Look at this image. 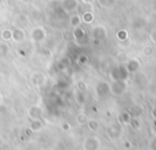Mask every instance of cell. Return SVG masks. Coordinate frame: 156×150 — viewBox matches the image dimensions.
<instances>
[{
	"mask_svg": "<svg viewBox=\"0 0 156 150\" xmlns=\"http://www.w3.org/2000/svg\"><path fill=\"white\" fill-rule=\"evenodd\" d=\"M87 126H88L89 130H91V132H96V130L100 128L99 121L95 120V118H88V121H87Z\"/></svg>",
	"mask_w": 156,
	"mask_h": 150,
	"instance_id": "16",
	"label": "cell"
},
{
	"mask_svg": "<svg viewBox=\"0 0 156 150\" xmlns=\"http://www.w3.org/2000/svg\"><path fill=\"white\" fill-rule=\"evenodd\" d=\"M124 66H126V68H127V71L129 73H135L140 68V61L136 57H132V59H128L127 60V62L124 63Z\"/></svg>",
	"mask_w": 156,
	"mask_h": 150,
	"instance_id": "9",
	"label": "cell"
},
{
	"mask_svg": "<svg viewBox=\"0 0 156 150\" xmlns=\"http://www.w3.org/2000/svg\"><path fill=\"white\" fill-rule=\"evenodd\" d=\"M141 54H143V56H145V57H151V56L155 54V48H154V45H151V44L144 45L143 49H141Z\"/></svg>",
	"mask_w": 156,
	"mask_h": 150,
	"instance_id": "13",
	"label": "cell"
},
{
	"mask_svg": "<svg viewBox=\"0 0 156 150\" xmlns=\"http://www.w3.org/2000/svg\"><path fill=\"white\" fill-rule=\"evenodd\" d=\"M77 62H78L80 66H84V65L88 62V56H87V55H84V54L78 55V57H77Z\"/></svg>",
	"mask_w": 156,
	"mask_h": 150,
	"instance_id": "23",
	"label": "cell"
},
{
	"mask_svg": "<svg viewBox=\"0 0 156 150\" xmlns=\"http://www.w3.org/2000/svg\"><path fill=\"white\" fill-rule=\"evenodd\" d=\"M129 126L135 130H140L141 127H143V123H141V120L139 117H132L130 122H129Z\"/></svg>",
	"mask_w": 156,
	"mask_h": 150,
	"instance_id": "17",
	"label": "cell"
},
{
	"mask_svg": "<svg viewBox=\"0 0 156 150\" xmlns=\"http://www.w3.org/2000/svg\"><path fill=\"white\" fill-rule=\"evenodd\" d=\"M30 38L33 43H43L46 38V30L43 27H34L30 30Z\"/></svg>",
	"mask_w": 156,
	"mask_h": 150,
	"instance_id": "4",
	"label": "cell"
},
{
	"mask_svg": "<svg viewBox=\"0 0 156 150\" xmlns=\"http://www.w3.org/2000/svg\"><path fill=\"white\" fill-rule=\"evenodd\" d=\"M80 18L78 17V16H73V17H71V26H73V27H78V26H80Z\"/></svg>",
	"mask_w": 156,
	"mask_h": 150,
	"instance_id": "26",
	"label": "cell"
},
{
	"mask_svg": "<svg viewBox=\"0 0 156 150\" xmlns=\"http://www.w3.org/2000/svg\"><path fill=\"white\" fill-rule=\"evenodd\" d=\"M118 60L124 65V62H127V60H128V59L126 57V54L123 52V54H118Z\"/></svg>",
	"mask_w": 156,
	"mask_h": 150,
	"instance_id": "27",
	"label": "cell"
},
{
	"mask_svg": "<svg viewBox=\"0 0 156 150\" xmlns=\"http://www.w3.org/2000/svg\"><path fill=\"white\" fill-rule=\"evenodd\" d=\"M12 30V40L15 43H22L24 39H26V32L23 28H20V27H16Z\"/></svg>",
	"mask_w": 156,
	"mask_h": 150,
	"instance_id": "11",
	"label": "cell"
},
{
	"mask_svg": "<svg viewBox=\"0 0 156 150\" xmlns=\"http://www.w3.org/2000/svg\"><path fill=\"white\" fill-rule=\"evenodd\" d=\"M28 117L30 120H41L43 117V107L40 105H32L28 109Z\"/></svg>",
	"mask_w": 156,
	"mask_h": 150,
	"instance_id": "8",
	"label": "cell"
},
{
	"mask_svg": "<svg viewBox=\"0 0 156 150\" xmlns=\"http://www.w3.org/2000/svg\"><path fill=\"white\" fill-rule=\"evenodd\" d=\"M151 116H152L154 120H156V105L154 106V109H152V111H151Z\"/></svg>",
	"mask_w": 156,
	"mask_h": 150,
	"instance_id": "28",
	"label": "cell"
},
{
	"mask_svg": "<svg viewBox=\"0 0 156 150\" xmlns=\"http://www.w3.org/2000/svg\"><path fill=\"white\" fill-rule=\"evenodd\" d=\"M30 129L33 132H39L43 129L44 127V122L41 120H30V124H29Z\"/></svg>",
	"mask_w": 156,
	"mask_h": 150,
	"instance_id": "12",
	"label": "cell"
},
{
	"mask_svg": "<svg viewBox=\"0 0 156 150\" xmlns=\"http://www.w3.org/2000/svg\"><path fill=\"white\" fill-rule=\"evenodd\" d=\"M100 140L98 137H88L83 141V150H100Z\"/></svg>",
	"mask_w": 156,
	"mask_h": 150,
	"instance_id": "7",
	"label": "cell"
},
{
	"mask_svg": "<svg viewBox=\"0 0 156 150\" xmlns=\"http://www.w3.org/2000/svg\"><path fill=\"white\" fill-rule=\"evenodd\" d=\"M0 38L4 40V41H9L12 39V30L6 28V29H2L1 33H0Z\"/></svg>",
	"mask_w": 156,
	"mask_h": 150,
	"instance_id": "19",
	"label": "cell"
},
{
	"mask_svg": "<svg viewBox=\"0 0 156 150\" xmlns=\"http://www.w3.org/2000/svg\"><path fill=\"white\" fill-rule=\"evenodd\" d=\"M100 150H112V149H110V148H104V149H101V148H100Z\"/></svg>",
	"mask_w": 156,
	"mask_h": 150,
	"instance_id": "30",
	"label": "cell"
},
{
	"mask_svg": "<svg viewBox=\"0 0 156 150\" xmlns=\"http://www.w3.org/2000/svg\"><path fill=\"white\" fill-rule=\"evenodd\" d=\"M30 82H32V84H33L34 87L40 88V87H43V85L46 83V77H45V74H43V73H40V72H35V73L32 74Z\"/></svg>",
	"mask_w": 156,
	"mask_h": 150,
	"instance_id": "10",
	"label": "cell"
},
{
	"mask_svg": "<svg viewBox=\"0 0 156 150\" xmlns=\"http://www.w3.org/2000/svg\"><path fill=\"white\" fill-rule=\"evenodd\" d=\"M87 121H88V116H87L85 112H79V113L76 116V122H77V124H79V126L87 124Z\"/></svg>",
	"mask_w": 156,
	"mask_h": 150,
	"instance_id": "18",
	"label": "cell"
},
{
	"mask_svg": "<svg viewBox=\"0 0 156 150\" xmlns=\"http://www.w3.org/2000/svg\"><path fill=\"white\" fill-rule=\"evenodd\" d=\"M107 35V32L105 29V27H101V26H98V27H94L91 29V38L94 40L95 44H99L100 41H102Z\"/></svg>",
	"mask_w": 156,
	"mask_h": 150,
	"instance_id": "5",
	"label": "cell"
},
{
	"mask_svg": "<svg viewBox=\"0 0 156 150\" xmlns=\"http://www.w3.org/2000/svg\"><path fill=\"white\" fill-rule=\"evenodd\" d=\"M84 1H85V2H89V1H90V0H84Z\"/></svg>",
	"mask_w": 156,
	"mask_h": 150,
	"instance_id": "31",
	"label": "cell"
},
{
	"mask_svg": "<svg viewBox=\"0 0 156 150\" xmlns=\"http://www.w3.org/2000/svg\"><path fill=\"white\" fill-rule=\"evenodd\" d=\"M95 93L100 98L107 96L108 94H111L110 93V83H107L106 80H99L95 85Z\"/></svg>",
	"mask_w": 156,
	"mask_h": 150,
	"instance_id": "6",
	"label": "cell"
},
{
	"mask_svg": "<svg viewBox=\"0 0 156 150\" xmlns=\"http://www.w3.org/2000/svg\"><path fill=\"white\" fill-rule=\"evenodd\" d=\"M127 89V84H126V80H112V83L110 84V93L115 96H119L122 95Z\"/></svg>",
	"mask_w": 156,
	"mask_h": 150,
	"instance_id": "2",
	"label": "cell"
},
{
	"mask_svg": "<svg viewBox=\"0 0 156 150\" xmlns=\"http://www.w3.org/2000/svg\"><path fill=\"white\" fill-rule=\"evenodd\" d=\"M77 90H80V91H87V83L84 80H78L77 82Z\"/></svg>",
	"mask_w": 156,
	"mask_h": 150,
	"instance_id": "25",
	"label": "cell"
},
{
	"mask_svg": "<svg viewBox=\"0 0 156 150\" xmlns=\"http://www.w3.org/2000/svg\"><path fill=\"white\" fill-rule=\"evenodd\" d=\"M10 52V46L6 43H0V59L6 57Z\"/></svg>",
	"mask_w": 156,
	"mask_h": 150,
	"instance_id": "20",
	"label": "cell"
},
{
	"mask_svg": "<svg viewBox=\"0 0 156 150\" xmlns=\"http://www.w3.org/2000/svg\"><path fill=\"white\" fill-rule=\"evenodd\" d=\"M130 118H132V116H130L129 112H127V111L121 112L119 116H118V123L119 124H129Z\"/></svg>",
	"mask_w": 156,
	"mask_h": 150,
	"instance_id": "15",
	"label": "cell"
},
{
	"mask_svg": "<svg viewBox=\"0 0 156 150\" xmlns=\"http://www.w3.org/2000/svg\"><path fill=\"white\" fill-rule=\"evenodd\" d=\"M71 66V59L69 57H63L61 61H60V67L61 68H67Z\"/></svg>",
	"mask_w": 156,
	"mask_h": 150,
	"instance_id": "24",
	"label": "cell"
},
{
	"mask_svg": "<svg viewBox=\"0 0 156 150\" xmlns=\"http://www.w3.org/2000/svg\"><path fill=\"white\" fill-rule=\"evenodd\" d=\"M62 128H63V129H66V130H68V129H69V124H68V123H63Z\"/></svg>",
	"mask_w": 156,
	"mask_h": 150,
	"instance_id": "29",
	"label": "cell"
},
{
	"mask_svg": "<svg viewBox=\"0 0 156 150\" xmlns=\"http://www.w3.org/2000/svg\"><path fill=\"white\" fill-rule=\"evenodd\" d=\"M73 39L76 41L77 45H84L87 44V40H88V35H87V32L83 27L78 26V27H74L73 29Z\"/></svg>",
	"mask_w": 156,
	"mask_h": 150,
	"instance_id": "3",
	"label": "cell"
},
{
	"mask_svg": "<svg viewBox=\"0 0 156 150\" xmlns=\"http://www.w3.org/2000/svg\"><path fill=\"white\" fill-rule=\"evenodd\" d=\"M85 99H87L85 93L76 89V91H74V101H76L78 105H83V104L85 102Z\"/></svg>",
	"mask_w": 156,
	"mask_h": 150,
	"instance_id": "14",
	"label": "cell"
},
{
	"mask_svg": "<svg viewBox=\"0 0 156 150\" xmlns=\"http://www.w3.org/2000/svg\"><path fill=\"white\" fill-rule=\"evenodd\" d=\"M128 76H129V72L127 71V68H126V66L123 63H119L117 66H113L110 70V78L112 80H118V79L127 80Z\"/></svg>",
	"mask_w": 156,
	"mask_h": 150,
	"instance_id": "1",
	"label": "cell"
},
{
	"mask_svg": "<svg viewBox=\"0 0 156 150\" xmlns=\"http://www.w3.org/2000/svg\"><path fill=\"white\" fill-rule=\"evenodd\" d=\"M82 17H83L82 21L85 22V23H91V22L94 21V15H93L91 12H84Z\"/></svg>",
	"mask_w": 156,
	"mask_h": 150,
	"instance_id": "22",
	"label": "cell"
},
{
	"mask_svg": "<svg viewBox=\"0 0 156 150\" xmlns=\"http://www.w3.org/2000/svg\"><path fill=\"white\" fill-rule=\"evenodd\" d=\"M116 37H117V39H118V40L124 41V40H127V39H128V32H127L126 29H119V30L116 33Z\"/></svg>",
	"mask_w": 156,
	"mask_h": 150,
	"instance_id": "21",
	"label": "cell"
}]
</instances>
